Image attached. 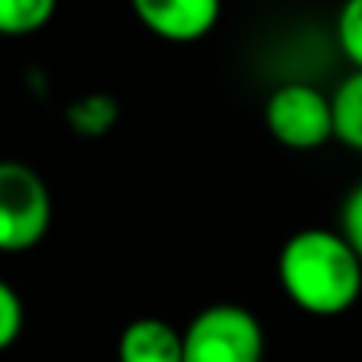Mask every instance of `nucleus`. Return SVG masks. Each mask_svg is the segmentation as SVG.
<instances>
[{
  "label": "nucleus",
  "mask_w": 362,
  "mask_h": 362,
  "mask_svg": "<svg viewBox=\"0 0 362 362\" xmlns=\"http://www.w3.org/2000/svg\"><path fill=\"white\" fill-rule=\"evenodd\" d=\"M51 191L32 165L4 159L0 163V251H29L51 229Z\"/></svg>",
  "instance_id": "nucleus-3"
},
{
  "label": "nucleus",
  "mask_w": 362,
  "mask_h": 362,
  "mask_svg": "<svg viewBox=\"0 0 362 362\" xmlns=\"http://www.w3.org/2000/svg\"><path fill=\"white\" fill-rule=\"evenodd\" d=\"M337 42L346 61L362 70V0H344L337 13Z\"/></svg>",
  "instance_id": "nucleus-9"
},
{
  "label": "nucleus",
  "mask_w": 362,
  "mask_h": 362,
  "mask_svg": "<svg viewBox=\"0 0 362 362\" xmlns=\"http://www.w3.org/2000/svg\"><path fill=\"white\" fill-rule=\"evenodd\" d=\"M264 327L255 312L219 302L181 331V362H261Z\"/></svg>",
  "instance_id": "nucleus-2"
},
{
  "label": "nucleus",
  "mask_w": 362,
  "mask_h": 362,
  "mask_svg": "<svg viewBox=\"0 0 362 362\" xmlns=\"http://www.w3.org/2000/svg\"><path fill=\"white\" fill-rule=\"evenodd\" d=\"M118 362H181V334L163 318H137L118 337Z\"/></svg>",
  "instance_id": "nucleus-6"
},
{
  "label": "nucleus",
  "mask_w": 362,
  "mask_h": 362,
  "mask_svg": "<svg viewBox=\"0 0 362 362\" xmlns=\"http://www.w3.org/2000/svg\"><path fill=\"white\" fill-rule=\"evenodd\" d=\"M57 13V0H0V35L19 38L45 29Z\"/></svg>",
  "instance_id": "nucleus-8"
},
{
  "label": "nucleus",
  "mask_w": 362,
  "mask_h": 362,
  "mask_svg": "<svg viewBox=\"0 0 362 362\" xmlns=\"http://www.w3.org/2000/svg\"><path fill=\"white\" fill-rule=\"evenodd\" d=\"M25 325V312H23V299L16 296V289L6 280H0V353L10 350L19 340Z\"/></svg>",
  "instance_id": "nucleus-10"
},
{
  "label": "nucleus",
  "mask_w": 362,
  "mask_h": 362,
  "mask_svg": "<svg viewBox=\"0 0 362 362\" xmlns=\"http://www.w3.org/2000/svg\"><path fill=\"white\" fill-rule=\"evenodd\" d=\"M276 276L296 308L318 318L350 312L362 299V261L340 232L302 229L286 238L276 257Z\"/></svg>",
  "instance_id": "nucleus-1"
},
{
  "label": "nucleus",
  "mask_w": 362,
  "mask_h": 362,
  "mask_svg": "<svg viewBox=\"0 0 362 362\" xmlns=\"http://www.w3.org/2000/svg\"><path fill=\"white\" fill-rule=\"evenodd\" d=\"M146 32L163 42H200L219 23L223 0H131Z\"/></svg>",
  "instance_id": "nucleus-5"
},
{
  "label": "nucleus",
  "mask_w": 362,
  "mask_h": 362,
  "mask_svg": "<svg viewBox=\"0 0 362 362\" xmlns=\"http://www.w3.org/2000/svg\"><path fill=\"white\" fill-rule=\"evenodd\" d=\"M334 137L344 146L362 153V70H353L331 95Z\"/></svg>",
  "instance_id": "nucleus-7"
},
{
  "label": "nucleus",
  "mask_w": 362,
  "mask_h": 362,
  "mask_svg": "<svg viewBox=\"0 0 362 362\" xmlns=\"http://www.w3.org/2000/svg\"><path fill=\"white\" fill-rule=\"evenodd\" d=\"M340 235L353 245V251H356L362 261V185L353 187L344 204V213H340Z\"/></svg>",
  "instance_id": "nucleus-11"
},
{
  "label": "nucleus",
  "mask_w": 362,
  "mask_h": 362,
  "mask_svg": "<svg viewBox=\"0 0 362 362\" xmlns=\"http://www.w3.org/2000/svg\"><path fill=\"white\" fill-rule=\"evenodd\" d=\"M267 131L289 150H318L334 137L331 95L308 83H283L270 93L264 108Z\"/></svg>",
  "instance_id": "nucleus-4"
}]
</instances>
